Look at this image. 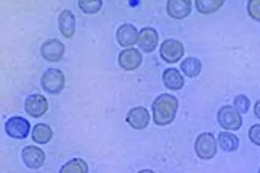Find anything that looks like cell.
I'll return each mask as SVG.
<instances>
[{"label": "cell", "instance_id": "e0dca14e", "mask_svg": "<svg viewBox=\"0 0 260 173\" xmlns=\"http://www.w3.org/2000/svg\"><path fill=\"white\" fill-rule=\"evenodd\" d=\"M53 137V131L48 124H37L32 128V139L38 144L44 145L48 143Z\"/></svg>", "mask_w": 260, "mask_h": 173}, {"label": "cell", "instance_id": "4316f807", "mask_svg": "<svg viewBox=\"0 0 260 173\" xmlns=\"http://www.w3.org/2000/svg\"><path fill=\"white\" fill-rule=\"evenodd\" d=\"M138 173H155L152 170H150V169H143V170H141V171H138Z\"/></svg>", "mask_w": 260, "mask_h": 173}, {"label": "cell", "instance_id": "4fadbf2b", "mask_svg": "<svg viewBox=\"0 0 260 173\" xmlns=\"http://www.w3.org/2000/svg\"><path fill=\"white\" fill-rule=\"evenodd\" d=\"M191 12L190 0H169L167 3V13L172 18L182 20L189 17Z\"/></svg>", "mask_w": 260, "mask_h": 173}, {"label": "cell", "instance_id": "8fae6325", "mask_svg": "<svg viewBox=\"0 0 260 173\" xmlns=\"http://www.w3.org/2000/svg\"><path fill=\"white\" fill-rule=\"evenodd\" d=\"M118 63L123 70L126 71H134L142 64V54L136 48L123 50L118 56Z\"/></svg>", "mask_w": 260, "mask_h": 173}, {"label": "cell", "instance_id": "ba28073f", "mask_svg": "<svg viewBox=\"0 0 260 173\" xmlns=\"http://www.w3.org/2000/svg\"><path fill=\"white\" fill-rule=\"evenodd\" d=\"M48 108L47 99L43 94H31L24 101V111L32 118L43 116L48 110Z\"/></svg>", "mask_w": 260, "mask_h": 173}, {"label": "cell", "instance_id": "9c48e42d", "mask_svg": "<svg viewBox=\"0 0 260 173\" xmlns=\"http://www.w3.org/2000/svg\"><path fill=\"white\" fill-rule=\"evenodd\" d=\"M23 162L27 167L39 169L44 165L46 154L42 149L35 146H27L21 153Z\"/></svg>", "mask_w": 260, "mask_h": 173}, {"label": "cell", "instance_id": "7a4b0ae2", "mask_svg": "<svg viewBox=\"0 0 260 173\" xmlns=\"http://www.w3.org/2000/svg\"><path fill=\"white\" fill-rule=\"evenodd\" d=\"M41 86L48 94H59L64 89V74L58 68H48L42 76Z\"/></svg>", "mask_w": 260, "mask_h": 173}, {"label": "cell", "instance_id": "cb8c5ba5", "mask_svg": "<svg viewBox=\"0 0 260 173\" xmlns=\"http://www.w3.org/2000/svg\"><path fill=\"white\" fill-rule=\"evenodd\" d=\"M247 12L254 21L260 22V0H250L248 2Z\"/></svg>", "mask_w": 260, "mask_h": 173}, {"label": "cell", "instance_id": "5b68a950", "mask_svg": "<svg viewBox=\"0 0 260 173\" xmlns=\"http://www.w3.org/2000/svg\"><path fill=\"white\" fill-rule=\"evenodd\" d=\"M5 132L12 139H25L30 131V123L20 116H13L5 123Z\"/></svg>", "mask_w": 260, "mask_h": 173}, {"label": "cell", "instance_id": "30bf717a", "mask_svg": "<svg viewBox=\"0 0 260 173\" xmlns=\"http://www.w3.org/2000/svg\"><path fill=\"white\" fill-rule=\"evenodd\" d=\"M150 120L149 111L144 107L131 108L126 116V122L137 130H142L148 126Z\"/></svg>", "mask_w": 260, "mask_h": 173}, {"label": "cell", "instance_id": "484cf974", "mask_svg": "<svg viewBox=\"0 0 260 173\" xmlns=\"http://www.w3.org/2000/svg\"><path fill=\"white\" fill-rule=\"evenodd\" d=\"M254 113L256 117L260 120V99L256 101L254 106Z\"/></svg>", "mask_w": 260, "mask_h": 173}, {"label": "cell", "instance_id": "ffe728a7", "mask_svg": "<svg viewBox=\"0 0 260 173\" xmlns=\"http://www.w3.org/2000/svg\"><path fill=\"white\" fill-rule=\"evenodd\" d=\"M223 4V0H196L195 7L199 13L207 15L216 13L221 9Z\"/></svg>", "mask_w": 260, "mask_h": 173}, {"label": "cell", "instance_id": "d4e9b609", "mask_svg": "<svg viewBox=\"0 0 260 173\" xmlns=\"http://www.w3.org/2000/svg\"><path fill=\"white\" fill-rule=\"evenodd\" d=\"M248 136L252 143L260 147V124L252 125L249 129Z\"/></svg>", "mask_w": 260, "mask_h": 173}, {"label": "cell", "instance_id": "5bb4252c", "mask_svg": "<svg viewBox=\"0 0 260 173\" xmlns=\"http://www.w3.org/2000/svg\"><path fill=\"white\" fill-rule=\"evenodd\" d=\"M138 36L139 33L138 29L129 23L120 25L116 31V40L122 47H130L136 44Z\"/></svg>", "mask_w": 260, "mask_h": 173}, {"label": "cell", "instance_id": "52a82bcc", "mask_svg": "<svg viewBox=\"0 0 260 173\" xmlns=\"http://www.w3.org/2000/svg\"><path fill=\"white\" fill-rule=\"evenodd\" d=\"M40 52L45 60L50 63H56L63 58L65 46L59 39H49L41 47Z\"/></svg>", "mask_w": 260, "mask_h": 173}, {"label": "cell", "instance_id": "603a6c76", "mask_svg": "<svg viewBox=\"0 0 260 173\" xmlns=\"http://www.w3.org/2000/svg\"><path fill=\"white\" fill-rule=\"evenodd\" d=\"M234 108L239 113L246 114L250 108V100L245 94H240L234 98Z\"/></svg>", "mask_w": 260, "mask_h": 173}, {"label": "cell", "instance_id": "3957f363", "mask_svg": "<svg viewBox=\"0 0 260 173\" xmlns=\"http://www.w3.org/2000/svg\"><path fill=\"white\" fill-rule=\"evenodd\" d=\"M194 151L199 159L209 160L217 153V142L211 132H203L195 141Z\"/></svg>", "mask_w": 260, "mask_h": 173}, {"label": "cell", "instance_id": "ac0fdd59", "mask_svg": "<svg viewBox=\"0 0 260 173\" xmlns=\"http://www.w3.org/2000/svg\"><path fill=\"white\" fill-rule=\"evenodd\" d=\"M219 147L224 152H233L239 147V139L237 135L229 132H219L218 135Z\"/></svg>", "mask_w": 260, "mask_h": 173}, {"label": "cell", "instance_id": "6da1fadb", "mask_svg": "<svg viewBox=\"0 0 260 173\" xmlns=\"http://www.w3.org/2000/svg\"><path fill=\"white\" fill-rule=\"evenodd\" d=\"M179 101L175 96L170 94L158 95L153 102V120L158 126L169 125L176 118Z\"/></svg>", "mask_w": 260, "mask_h": 173}, {"label": "cell", "instance_id": "83f0119b", "mask_svg": "<svg viewBox=\"0 0 260 173\" xmlns=\"http://www.w3.org/2000/svg\"><path fill=\"white\" fill-rule=\"evenodd\" d=\"M258 173H260V167H259V170H258Z\"/></svg>", "mask_w": 260, "mask_h": 173}, {"label": "cell", "instance_id": "8992f818", "mask_svg": "<svg viewBox=\"0 0 260 173\" xmlns=\"http://www.w3.org/2000/svg\"><path fill=\"white\" fill-rule=\"evenodd\" d=\"M159 54L167 63H175L180 61L183 57L185 49L181 42L175 39H166L161 44Z\"/></svg>", "mask_w": 260, "mask_h": 173}, {"label": "cell", "instance_id": "d6986e66", "mask_svg": "<svg viewBox=\"0 0 260 173\" xmlns=\"http://www.w3.org/2000/svg\"><path fill=\"white\" fill-rule=\"evenodd\" d=\"M180 67H181V71L188 78H196L201 73L202 63L200 59L198 58L190 56L181 62Z\"/></svg>", "mask_w": 260, "mask_h": 173}, {"label": "cell", "instance_id": "277c9868", "mask_svg": "<svg viewBox=\"0 0 260 173\" xmlns=\"http://www.w3.org/2000/svg\"><path fill=\"white\" fill-rule=\"evenodd\" d=\"M217 121L225 130H239L242 127V117L234 107L226 105L219 108L217 113Z\"/></svg>", "mask_w": 260, "mask_h": 173}, {"label": "cell", "instance_id": "7402d4cb", "mask_svg": "<svg viewBox=\"0 0 260 173\" xmlns=\"http://www.w3.org/2000/svg\"><path fill=\"white\" fill-rule=\"evenodd\" d=\"M78 6L85 14H95L101 10L103 1L101 0H80Z\"/></svg>", "mask_w": 260, "mask_h": 173}, {"label": "cell", "instance_id": "9a60e30c", "mask_svg": "<svg viewBox=\"0 0 260 173\" xmlns=\"http://www.w3.org/2000/svg\"><path fill=\"white\" fill-rule=\"evenodd\" d=\"M58 21L61 34L66 39H72L76 32L75 16L72 13V11L63 10L59 14Z\"/></svg>", "mask_w": 260, "mask_h": 173}, {"label": "cell", "instance_id": "7c38bea8", "mask_svg": "<svg viewBox=\"0 0 260 173\" xmlns=\"http://www.w3.org/2000/svg\"><path fill=\"white\" fill-rule=\"evenodd\" d=\"M137 43L138 47L145 53L152 52L158 46V32L151 27H145L139 32Z\"/></svg>", "mask_w": 260, "mask_h": 173}, {"label": "cell", "instance_id": "2e32d148", "mask_svg": "<svg viewBox=\"0 0 260 173\" xmlns=\"http://www.w3.org/2000/svg\"><path fill=\"white\" fill-rule=\"evenodd\" d=\"M162 82L170 90H180L185 85V79L177 68H167L162 73Z\"/></svg>", "mask_w": 260, "mask_h": 173}, {"label": "cell", "instance_id": "44dd1931", "mask_svg": "<svg viewBox=\"0 0 260 173\" xmlns=\"http://www.w3.org/2000/svg\"><path fill=\"white\" fill-rule=\"evenodd\" d=\"M89 167L84 159L75 158L68 161L59 169V173H88Z\"/></svg>", "mask_w": 260, "mask_h": 173}]
</instances>
